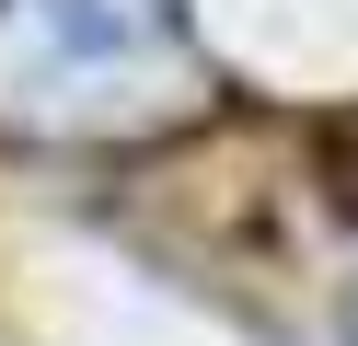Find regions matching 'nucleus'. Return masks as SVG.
<instances>
[{"label": "nucleus", "instance_id": "f03ea898", "mask_svg": "<svg viewBox=\"0 0 358 346\" xmlns=\"http://www.w3.org/2000/svg\"><path fill=\"white\" fill-rule=\"evenodd\" d=\"M347 346H358V323H347Z\"/></svg>", "mask_w": 358, "mask_h": 346}, {"label": "nucleus", "instance_id": "f257e3e1", "mask_svg": "<svg viewBox=\"0 0 358 346\" xmlns=\"http://www.w3.org/2000/svg\"><path fill=\"white\" fill-rule=\"evenodd\" d=\"M220 104L185 0H0V138L150 150Z\"/></svg>", "mask_w": 358, "mask_h": 346}]
</instances>
